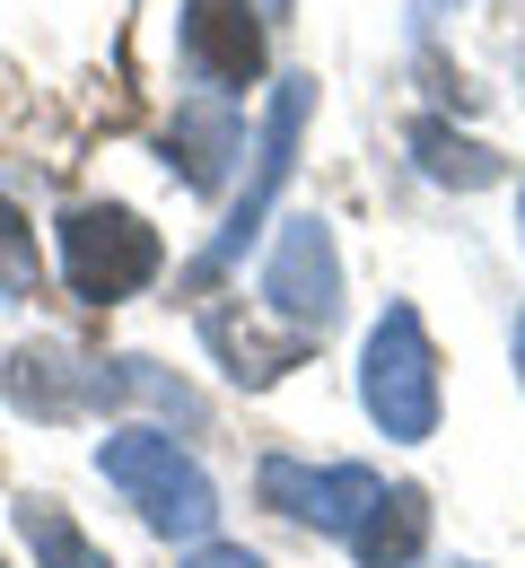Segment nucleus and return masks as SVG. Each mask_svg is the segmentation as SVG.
<instances>
[{
  "mask_svg": "<svg viewBox=\"0 0 525 568\" xmlns=\"http://www.w3.org/2000/svg\"><path fill=\"white\" fill-rule=\"evenodd\" d=\"M97 473L114 481V490L141 507V525L150 534H184V542H202L211 525H220V490H211V473L166 437V428H114L105 446H97Z\"/></svg>",
  "mask_w": 525,
  "mask_h": 568,
  "instance_id": "1",
  "label": "nucleus"
},
{
  "mask_svg": "<svg viewBox=\"0 0 525 568\" xmlns=\"http://www.w3.org/2000/svg\"><path fill=\"white\" fill-rule=\"evenodd\" d=\"M360 403H368V420L385 437H403V446H421L430 428H438V351H430V333H421V315L412 306H385L368 333V351H360Z\"/></svg>",
  "mask_w": 525,
  "mask_h": 568,
  "instance_id": "2",
  "label": "nucleus"
},
{
  "mask_svg": "<svg viewBox=\"0 0 525 568\" xmlns=\"http://www.w3.org/2000/svg\"><path fill=\"white\" fill-rule=\"evenodd\" d=\"M306 105H315V79H281L272 88V123H263V149H254V175H245V193H236V211H228V227L193 254V272L184 281L211 288L220 272H236L245 263V245L263 236V219H272V193L290 184V166H299V132H306Z\"/></svg>",
  "mask_w": 525,
  "mask_h": 568,
  "instance_id": "3",
  "label": "nucleus"
},
{
  "mask_svg": "<svg viewBox=\"0 0 525 568\" xmlns=\"http://www.w3.org/2000/svg\"><path fill=\"white\" fill-rule=\"evenodd\" d=\"M158 227L132 211H114V202H79L62 211V281L88 297V306H123L132 288L158 281Z\"/></svg>",
  "mask_w": 525,
  "mask_h": 568,
  "instance_id": "4",
  "label": "nucleus"
},
{
  "mask_svg": "<svg viewBox=\"0 0 525 568\" xmlns=\"http://www.w3.org/2000/svg\"><path fill=\"white\" fill-rule=\"evenodd\" d=\"M263 306L290 315V333H324L342 315V254H333V227L324 219H281L272 236V263H263Z\"/></svg>",
  "mask_w": 525,
  "mask_h": 568,
  "instance_id": "5",
  "label": "nucleus"
},
{
  "mask_svg": "<svg viewBox=\"0 0 525 568\" xmlns=\"http://www.w3.org/2000/svg\"><path fill=\"white\" fill-rule=\"evenodd\" d=\"M254 490H263V507H281V516H299V525H315V534H360L368 525V507L385 498V481H376L368 464H324V473H306V464H290V455H272L263 473H254Z\"/></svg>",
  "mask_w": 525,
  "mask_h": 568,
  "instance_id": "6",
  "label": "nucleus"
},
{
  "mask_svg": "<svg viewBox=\"0 0 525 568\" xmlns=\"http://www.w3.org/2000/svg\"><path fill=\"white\" fill-rule=\"evenodd\" d=\"M0 385H9L18 412L71 420V412H105L114 403V358H71L62 342H27V351H9Z\"/></svg>",
  "mask_w": 525,
  "mask_h": 568,
  "instance_id": "7",
  "label": "nucleus"
},
{
  "mask_svg": "<svg viewBox=\"0 0 525 568\" xmlns=\"http://www.w3.org/2000/svg\"><path fill=\"white\" fill-rule=\"evenodd\" d=\"M184 62L211 88H245L263 79V27L245 0H184Z\"/></svg>",
  "mask_w": 525,
  "mask_h": 568,
  "instance_id": "8",
  "label": "nucleus"
},
{
  "mask_svg": "<svg viewBox=\"0 0 525 568\" xmlns=\"http://www.w3.org/2000/svg\"><path fill=\"white\" fill-rule=\"evenodd\" d=\"M421 542H430V498L412 490V481H403V490H385L368 507V525L351 534L360 568H412V560H421Z\"/></svg>",
  "mask_w": 525,
  "mask_h": 568,
  "instance_id": "9",
  "label": "nucleus"
},
{
  "mask_svg": "<svg viewBox=\"0 0 525 568\" xmlns=\"http://www.w3.org/2000/svg\"><path fill=\"white\" fill-rule=\"evenodd\" d=\"M236 114H228L220 97L211 105H175V132H166V149L184 158V184L193 193H220V175H228V158H236Z\"/></svg>",
  "mask_w": 525,
  "mask_h": 568,
  "instance_id": "10",
  "label": "nucleus"
},
{
  "mask_svg": "<svg viewBox=\"0 0 525 568\" xmlns=\"http://www.w3.org/2000/svg\"><path fill=\"white\" fill-rule=\"evenodd\" d=\"M412 158H421L430 184H455V193L499 184V158H491L482 141H464V132H447V123H412Z\"/></svg>",
  "mask_w": 525,
  "mask_h": 568,
  "instance_id": "11",
  "label": "nucleus"
},
{
  "mask_svg": "<svg viewBox=\"0 0 525 568\" xmlns=\"http://www.w3.org/2000/svg\"><path fill=\"white\" fill-rule=\"evenodd\" d=\"M18 534H27V551L44 568H114L71 516H62V498H18Z\"/></svg>",
  "mask_w": 525,
  "mask_h": 568,
  "instance_id": "12",
  "label": "nucleus"
},
{
  "mask_svg": "<svg viewBox=\"0 0 525 568\" xmlns=\"http://www.w3.org/2000/svg\"><path fill=\"white\" fill-rule=\"evenodd\" d=\"M0 288H9V297L36 288V227H27L18 202H0Z\"/></svg>",
  "mask_w": 525,
  "mask_h": 568,
  "instance_id": "13",
  "label": "nucleus"
},
{
  "mask_svg": "<svg viewBox=\"0 0 525 568\" xmlns=\"http://www.w3.org/2000/svg\"><path fill=\"white\" fill-rule=\"evenodd\" d=\"M184 568H263V560H254L245 542H202V551H193Z\"/></svg>",
  "mask_w": 525,
  "mask_h": 568,
  "instance_id": "14",
  "label": "nucleus"
},
{
  "mask_svg": "<svg viewBox=\"0 0 525 568\" xmlns=\"http://www.w3.org/2000/svg\"><path fill=\"white\" fill-rule=\"evenodd\" d=\"M517 376H525V324H517Z\"/></svg>",
  "mask_w": 525,
  "mask_h": 568,
  "instance_id": "15",
  "label": "nucleus"
},
{
  "mask_svg": "<svg viewBox=\"0 0 525 568\" xmlns=\"http://www.w3.org/2000/svg\"><path fill=\"white\" fill-rule=\"evenodd\" d=\"M263 9H272V18H281V9H290V0H263Z\"/></svg>",
  "mask_w": 525,
  "mask_h": 568,
  "instance_id": "16",
  "label": "nucleus"
},
{
  "mask_svg": "<svg viewBox=\"0 0 525 568\" xmlns=\"http://www.w3.org/2000/svg\"><path fill=\"white\" fill-rule=\"evenodd\" d=\"M455 568H473V560H455Z\"/></svg>",
  "mask_w": 525,
  "mask_h": 568,
  "instance_id": "17",
  "label": "nucleus"
}]
</instances>
